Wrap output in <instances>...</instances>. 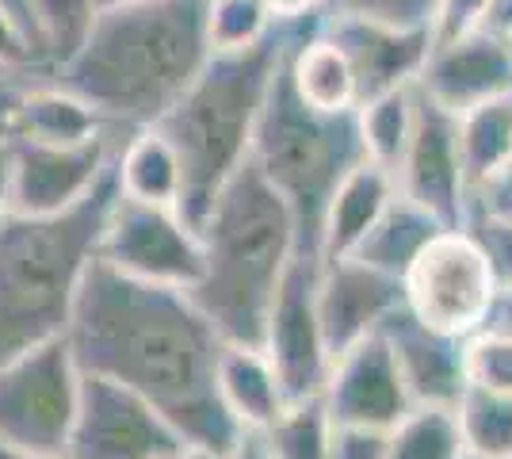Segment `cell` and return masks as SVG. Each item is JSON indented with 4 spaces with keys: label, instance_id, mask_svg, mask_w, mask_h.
Here are the masks:
<instances>
[{
    "label": "cell",
    "instance_id": "cell-1",
    "mask_svg": "<svg viewBox=\"0 0 512 459\" xmlns=\"http://www.w3.org/2000/svg\"><path fill=\"white\" fill-rule=\"evenodd\" d=\"M65 341L85 372L127 383L172 421L188 448L226 459L241 429L214 387L222 337L188 291L130 280L92 261Z\"/></svg>",
    "mask_w": 512,
    "mask_h": 459
},
{
    "label": "cell",
    "instance_id": "cell-2",
    "mask_svg": "<svg viewBox=\"0 0 512 459\" xmlns=\"http://www.w3.org/2000/svg\"><path fill=\"white\" fill-rule=\"evenodd\" d=\"M207 58V0H127L100 8L50 77L130 134L161 123Z\"/></svg>",
    "mask_w": 512,
    "mask_h": 459
},
{
    "label": "cell",
    "instance_id": "cell-3",
    "mask_svg": "<svg viewBox=\"0 0 512 459\" xmlns=\"http://www.w3.org/2000/svg\"><path fill=\"white\" fill-rule=\"evenodd\" d=\"M203 238V280L188 291L203 318L222 341L260 345L268 310L302 253L299 222L287 199L249 157L199 222Z\"/></svg>",
    "mask_w": 512,
    "mask_h": 459
},
{
    "label": "cell",
    "instance_id": "cell-4",
    "mask_svg": "<svg viewBox=\"0 0 512 459\" xmlns=\"http://www.w3.org/2000/svg\"><path fill=\"white\" fill-rule=\"evenodd\" d=\"M279 20L260 43L245 50H211L207 66L199 69L188 92L172 104V111L157 123L169 134L172 150L184 169V203L180 215L199 230L222 184L253 157V138L268 92L276 85L279 69L287 62L299 35L318 20Z\"/></svg>",
    "mask_w": 512,
    "mask_h": 459
},
{
    "label": "cell",
    "instance_id": "cell-5",
    "mask_svg": "<svg viewBox=\"0 0 512 459\" xmlns=\"http://www.w3.org/2000/svg\"><path fill=\"white\" fill-rule=\"evenodd\" d=\"M119 196L115 165L96 192L62 215L0 219V364L65 337L88 264Z\"/></svg>",
    "mask_w": 512,
    "mask_h": 459
},
{
    "label": "cell",
    "instance_id": "cell-6",
    "mask_svg": "<svg viewBox=\"0 0 512 459\" xmlns=\"http://www.w3.org/2000/svg\"><path fill=\"white\" fill-rule=\"evenodd\" d=\"M256 169L287 199L299 222L302 253L318 257V230L325 203L337 184L367 161L356 111H318L287 81V62L279 69L268 104L260 111L253 138Z\"/></svg>",
    "mask_w": 512,
    "mask_h": 459
},
{
    "label": "cell",
    "instance_id": "cell-7",
    "mask_svg": "<svg viewBox=\"0 0 512 459\" xmlns=\"http://www.w3.org/2000/svg\"><path fill=\"white\" fill-rule=\"evenodd\" d=\"M81 379L85 368L65 337L0 364V440L23 452L65 456L81 406Z\"/></svg>",
    "mask_w": 512,
    "mask_h": 459
},
{
    "label": "cell",
    "instance_id": "cell-8",
    "mask_svg": "<svg viewBox=\"0 0 512 459\" xmlns=\"http://www.w3.org/2000/svg\"><path fill=\"white\" fill-rule=\"evenodd\" d=\"M406 310L425 326L467 341L486 329L501 280L467 226H444L402 276Z\"/></svg>",
    "mask_w": 512,
    "mask_h": 459
},
{
    "label": "cell",
    "instance_id": "cell-9",
    "mask_svg": "<svg viewBox=\"0 0 512 459\" xmlns=\"http://www.w3.org/2000/svg\"><path fill=\"white\" fill-rule=\"evenodd\" d=\"M96 261L111 264L130 280L192 291L203 280V238L176 207H153L115 196L104 222Z\"/></svg>",
    "mask_w": 512,
    "mask_h": 459
},
{
    "label": "cell",
    "instance_id": "cell-10",
    "mask_svg": "<svg viewBox=\"0 0 512 459\" xmlns=\"http://www.w3.org/2000/svg\"><path fill=\"white\" fill-rule=\"evenodd\" d=\"M184 448L172 421L127 383L85 372L81 406L69 433V459H161Z\"/></svg>",
    "mask_w": 512,
    "mask_h": 459
},
{
    "label": "cell",
    "instance_id": "cell-11",
    "mask_svg": "<svg viewBox=\"0 0 512 459\" xmlns=\"http://www.w3.org/2000/svg\"><path fill=\"white\" fill-rule=\"evenodd\" d=\"M318 268L321 261L314 253H299L291 261L260 337V349L272 356L291 402L321 394L333 364L318 318Z\"/></svg>",
    "mask_w": 512,
    "mask_h": 459
},
{
    "label": "cell",
    "instance_id": "cell-12",
    "mask_svg": "<svg viewBox=\"0 0 512 459\" xmlns=\"http://www.w3.org/2000/svg\"><path fill=\"white\" fill-rule=\"evenodd\" d=\"M417 88V85H413ZM398 192L425 207L440 226H463L470 211V184L459 153V115L440 108L417 88V115L406 153L394 169Z\"/></svg>",
    "mask_w": 512,
    "mask_h": 459
},
{
    "label": "cell",
    "instance_id": "cell-13",
    "mask_svg": "<svg viewBox=\"0 0 512 459\" xmlns=\"http://www.w3.org/2000/svg\"><path fill=\"white\" fill-rule=\"evenodd\" d=\"M123 134H104L81 146H46L16 138L12 173V215H62L96 192V184L115 165V146Z\"/></svg>",
    "mask_w": 512,
    "mask_h": 459
},
{
    "label": "cell",
    "instance_id": "cell-14",
    "mask_svg": "<svg viewBox=\"0 0 512 459\" xmlns=\"http://www.w3.org/2000/svg\"><path fill=\"white\" fill-rule=\"evenodd\" d=\"M321 402L341 429H394L413 410L398 364L390 356L383 333H371L333 356Z\"/></svg>",
    "mask_w": 512,
    "mask_h": 459
},
{
    "label": "cell",
    "instance_id": "cell-15",
    "mask_svg": "<svg viewBox=\"0 0 512 459\" xmlns=\"http://www.w3.org/2000/svg\"><path fill=\"white\" fill-rule=\"evenodd\" d=\"M321 261V257H318ZM406 306V287L398 276L371 268L360 257L321 261L318 268V318L329 356L344 352L363 337L379 333L383 322Z\"/></svg>",
    "mask_w": 512,
    "mask_h": 459
},
{
    "label": "cell",
    "instance_id": "cell-16",
    "mask_svg": "<svg viewBox=\"0 0 512 459\" xmlns=\"http://www.w3.org/2000/svg\"><path fill=\"white\" fill-rule=\"evenodd\" d=\"M413 85L448 111H467L482 100L512 92V46L501 35L474 27L448 43H432L428 62Z\"/></svg>",
    "mask_w": 512,
    "mask_h": 459
},
{
    "label": "cell",
    "instance_id": "cell-17",
    "mask_svg": "<svg viewBox=\"0 0 512 459\" xmlns=\"http://www.w3.org/2000/svg\"><path fill=\"white\" fill-rule=\"evenodd\" d=\"M321 31L344 50L348 66L356 73L360 104L371 96L413 85L436 43L432 31H406V27L371 20H321Z\"/></svg>",
    "mask_w": 512,
    "mask_h": 459
},
{
    "label": "cell",
    "instance_id": "cell-18",
    "mask_svg": "<svg viewBox=\"0 0 512 459\" xmlns=\"http://www.w3.org/2000/svg\"><path fill=\"white\" fill-rule=\"evenodd\" d=\"M383 341L398 364L413 406H455L467 387L463 375V341L413 318L406 306H398L383 322Z\"/></svg>",
    "mask_w": 512,
    "mask_h": 459
},
{
    "label": "cell",
    "instance_id": "cell-19",
    "mask_svg": "<svg viewBox=\"0 0 512 459\" xmlns=\"http://www.w3.org/2000/svg\"><path fill=\"white\" fill-rule=\"evenodd\" d=\"M214 387L241 433H264L291 402L272 356L245 341H222L214 364Z\"/></svg>",
    "mask_w": 512,
    "mask_h": 459
},
{
    "label": "cell",
    "instance_id": "cell-20",
    "mask_svg": "<svg viewBox=\"0 0 512 459\" xmlns=\"http://www.w3.org/2000/svg\"><path fill=\"white\" fill-rule=\"evenodd\" d=\"M398 196V180L390 169L375 161H360L352 173L337 184L333 199L325 203L318 230V257L321 261H337L352 257L356 245L367 238V230L383 219V211Z\"/></svg>",
    "mask_w": 512,
    "mask_h": 459
},
{
    "label": "cell",
    "instance_id": "cell-21",
    "mask_svg": "<svg viewBox=\"0 0 512 459\" xmlns=\"http://www.w3.org/2000/svg\"><path fill=\"white\" fill-rule=\"evenodd\" d=\"M115 184L119 196L153 203V207H176L184 203V169L172 150L169 134L153 127H138L119 138L115 146Z\"/></svg>",
    "mask_w": 512,
    "mask_h": 459
},
{
    "label": "cell",
    "instance_id": "cell-22",
    "mask_svg": "<svg viewBox=\"0 0 512 459\" xmlns=\"http://www.w3.org/2000/svg\"><path fill=\"white\" fill-rule=\"evenodd\" d=\"M287 81L310 108L318 111H356V73L348 66L344 50L325 31L321 16L299 35V43L287 54Z\"/></svg>",
    "mask_w": 512,
    "mask_h": 459
},
{
    "label": "cell",
    "instance_id": "cell-23",
    "mask_svg": "<svg viewBox=\"0 0 512 459\" xmlns=\"http://www.w3.org/2000/svg\"><path fill=\"white\" fill-rule=\"evenodd\" d=\"M459 153L470 196L512 165V92L459 111Z\"/></svg>",
    "mask_w": 512,
    "mask_h": 459
},
{
    "label": "cell",
    "instance_id": "cell-24",
    "mask_svg": "<svg viewBox=\"0 0 512 459\" xmlns=\"http://www.w3.org/2000/svg\"><path fill=\"white\" fill-rule=\"evenodd\" d=\"M444 226L428 215L425 207H417L413 199H406L402 192L394 196V203L383 211V219L367 230V238L356 245L352 257L367 261L379 272H390V276H406L409 264L417 261V253L425 249L428 241L436 238Z\"/></svg>",
    "mask_w": 512,
    "mask_h": 459
},
{
    "label": "cell",
    "instance_id": "cell-25",
    "mask_svg": "<svg viewBox=\"0 0 512 459\" xmlns=\"http://www.w3.org/2000/svg\"><path fill=\"white\" fill-rule=\"evenodd\" d=\"M413 115H417V88L413 85L363 100L360 108H356V119H360V138L367 161H375V165H383V169L394 173L402 153H406L409 134H413Z\"/></svg>",
    "mask_w": 512,
    "mask_h": 459
},
{
    "label": "cell",
    "instance_id": "cell-26",
    "mask_svg": "<svg viewBox=\"0 0 512 459\" xmlns=\"http://www.w3.org/2000/svg\"><path fill=\"white\" fill-rule=\"evenodd\" d=\"M455 421H459V437H463L467 456H512V394L463 387L459 402H455Z\"/></svg>",
    "mask_w": 512,
    "mask_h": 459
},
{
    "label": "cell",
    "instance_id": "cell-27",
    "mask_svg": "<svg viewBox=\"0 0 512 459\" xmlns=\"http://www.w3.org/2000/svg\"><path fill=\"white\" fill-rule=\"evenodd\" d=\"M386 459H463L455 406H413L386 429Z\"/></svg>",
    "mask_w": 512,
    "mask_h": 459
},
{
    "label": "cell",
    "instance_id": "cell-28",
    "mask_svg": "<svg viewBox=\"0 0 512 459\" xmlns=\"http://www.w3.org/2000/svg\"><path fill=\"white\" fill-rule=\"evenodd\" d=\"M333 417L325 410L321 394L287 402V410L260 433L272 459H329L333 448Z\"/></svg>",
    "mask_w": 512,
    "mask_h": 459
},
{
    "label": "cell",
    "instance_id": "cell-29",
    "mask_svg": "<svg viewBox=\"0 0 512 459\" xmlns=\"http://www.w3.org/2000/svg\"><path fill=\"white\" fill-rule=\"evenodd\" d=\"M27 12L35 23V39H39L46 69H54L81 46L88 23L100 8L96 0H27Z\"/></svg>",
    "mask_w": 512,
    "mask_h": 459
},
{
    "label": "cell",
    "instance_id": "cell-30",
    "mask_svg": "<svg viewBox=\"0 0 512 459\" xmlns=\"http://www.w3.org/2000/svg\"><path fill=\"white\" fill-rule=\"evenodd\" d=\"M276 23L279 20L268 0H207L211 50H245L260 43Z\"/></svg>",
    "mask_w": 512,
    "mask_h": 459
},
{
    "label": "cell",
    "instance_id": "cell-31",
    "mask_svg": "<svg viewBox=\"0 0 512 459\" xmlns=\"http://www.w3.org/2000/svg\"><path fill=\"white\" fill-rule=\"evenodd\" d=\"M463 375L467 387L512 394V337L501 329H478L463 341Z\"/></svg>",
    "mask_w": 512,
    "mask_h": 459
},
{
    "label": "cell",
    "instance_id": "cell-32",
    "mask_svg": "<svg viewBox=\"0 0 512 459\" xmlns=\"http://www.w3.org/2000/svg\"><path fill=\"white\" fill-rule=\"evenodd\" d=\"M440 0H321V20H371L406 27V31H432Z\"/></svg>",
    "mask_w": 512,
    "mask_h": 459
},
{
    "label": "cell",
    "instance_id": "cell-33",
    "mask_svg": "<svg viewBox=\"0 0 512 459\" xmlns=\"http://www.w3.org/2000/svg\"><path fill=\"white\" fill-rule=\"evenodd\" d=\"M463 226H467L470 234L478 238V245L486 249L497 280H501V284H512V219L493 215V211H482V207H470Z\"/></svg>",
    "mask_w": 512,
    "mask_h": 459
},
{
    "label": "cell",
    "instance_id": "cell-34",
    "mask_svg": "<svg viewBox=\"0 0 512 459\" xmlns=\"http://www.w3.org/2000/svg\"><path fill=\"white\" fill-rule=\"evenodd\" d=\"M0 69L12 73H50L39 58V50L31 43V35L23 31V23L16 20V12L0 0Z\"/></svg>",
    "mask_w": 512,
    "mask_h": 459
},
{
    "label": "cell",
    "instance_id": "cell-35",
    "mask_svg": "<svg viewBox=\"0 0 512 459\" xmlns=\"http://www.w3.org/2000/svg\"><path fill=\"white\" fill-rule=\"evenodd\" d=\"M486 8H490V0H440L436 4V23H432V39L448 43L455 35L474 31L486 16Z\"/></svg>",
    "mask_w": 512,
    "mask_h": 459
},
{
    "label": "cell",
    "instance_id": "cell-36",
    "mask_svg": "<svg viewBox=\"0 0 512 459\" xmlns=\"http://www.w3.org/2000/svg\"><path fill=\"white\" fill-rule=\"evenodd\" d=\"M329 459H386V433L379 429H333Z\"/></svg>",
    "mask_w": 512,
    "mask_h": 459
},
{
    "label": "cell",
    "instance_id": "cell-37",
    "mask_svg": "<svg viewBox=\"0 0 512 459\" xmlns=\"http://www.w3.org/2000/svg\"><path fill=\"white\" fill-rule=\"evenodd\" d=\"M470 207H482V211H493V215L512 219V169H505L501 176H493L490 184H482V188L470 196Z\"/></svg>",
    "mask_w": 512,
    "mask_h": 459
},
{
    "label": "cell",
    "instance_id": "cell-38",
    "mask_svg": "<svg viewBox=\"0 0 512 459\" xmlns=\"http://www.w3.org/2000/svg\"><path fill=\"white\" fill-rule=\"evenodd\" d=\"M478 27L490 31V35H501V39H512V0H490Z\"/></svg>",
    "mask_w": 512,
    "mask_h": 459
},
{
    "label": "cell",
    "instance_id": "cell-39",
    "mask_svg": "<svg viewBox=\"0 0 512 459\" xmlns=\"http://www.w3.org/2000/svg\"><path fill=\"white\" fill-rule=\"evenodd\" d=\"M486 326L501 329V333H509V337H512V284H501V291H497V303H493L490 322H486Z\"/></svg>",
    "mask_w": 512,
    "mask_h": 459
},
{
    "label": "cell",
    "instance_id": "cell-40",
    "mask_svg": "<svg viewBox=\"0 0 512 459\" xmlns=\"http://www.w3.org/2000/svg\"><path fill=\"white\" fill-rule=\"evenodd\" d=\"M226 459H272V452H268L260 433H241V440L226 452Z\"/></svg>",
    "mask_w": 512,
    "mask_h": 459
},
{
    "label": "cell",
    "instance_id": "cell-41",
    "mask_svg": "<svg viewBox=\"0 0 512 459\" xmlns=\"http://www.w3.org/2000/svg\"><path fill=\"white\" fill-rule=\"evenodd\" d=\"M276 20H302V16H314L321 8V0H268Z\"/></svg>",
    "mask_w": 512,
    "mask_h": 459
},
{
    "label": "cell",
    "instance_id": "cell-42",
    "mask_svg": "<svg viewBox=\"0 0 512 459\" xmlns=\"http://www.w3.org/2000/svg\"><path fill=\"white\" fill-rule=\"evenodd\" d=\"M12 12H16V20L23 23V31L31 35V43H35V50H39V39H35V23H31V12H27V0H4ZM39 58H43V50H39ZM46 66V62H43Z\"/></svg>",
    "mask_w": 512,
    "mask_h": 459
},
{
    "label": "cell",
    "instance_id": "cell-43",
    "mask_svg": "<svg viewBox=\"0 0 512 459\" xmlns=\"http://www.w3.org/2000/svg\"><path fill=\"white\" fill-rule=\"evenodd\" d=\"M0 459H69V456H43V452H23V448H12L0 440Z\"/></svg>",
    "mask_w": 512,
    "mask_h": 459
},
{
    "label": "cell",
    "instance_id": "cell-44",
    "mask_svg": "<svg viewBox=\"0 0 512 459\" xmlns=\"http://www.w3.org/2000/svg\"><path fill=\"white\" fill-rule=\"evenodd\" d=\"M161 459H222V456H214V452H203V448H176V452H169V456H161Z\"/></svg>",
    "mask_w": 512,
    "mask_h": 459
},
{
    "label": "cell",
    "instance_id": "cell-45",
    "mask_svg": "<svg viewBox=\"0 0 512 459\" xmlns=\"http://www.w3.org/2000/svg\"><path fill=\"white\" fill-rule=\"evenodd\" d=\"M111 4H127V0H96V8H111Z\"/></svg>",
    "mask_w": 512,
    "mask_h": 459
},
{
    "label": "cell",
    "instance_id": "cell-46",
    "mask_svg": "<svg viewBox=\"0 0 512 459\" xmlns=\"http://www.w3.org/2000/svg\"><path fill=\"white\" fill-rule=\"evenodd\" d=\"M8 77H16V73L12 69H0V81H8Z\"/></svg>",
    "mask_w": 512,
    "mask_h": 459
},
{
    "label": "cell",
    "instance_id": "cell-47",
    "mask_svg": "<svg viewBox=\"0 0 512 459\" xmlns=\"http://www.w3.org/2000/svg\"><path fill=\"white\" fill-rule=\"evenodd\" d=\"M463 459H482V456H467V452H463ZM501 459H512V456H501Z\"/></svg>",
    "mask_w": 512,
    "mask_h": 459
},
{
    "label": "cell",
    "instance_id": "cell-48",
    "mask_svg": "<svg viewBox=\"0 0 512 459\" xmlns=\"http://www.w3.org/2000/svg\"><path fill=\"white\" fill-rule=\"evenodd\" d=\"M509 46H512V39H509Z\"/></svg>",
    "mask_w": 512,
    "mask_h": 459
},
{
    "label": "cell",
    "instance_id": "cell-49",
    "mask_svg": "<svg viewBox=\"0 0 512 459\" xmlns=\"http://www.w3.org/2000/svg\"><path fill=\"white\" fill-rule=\"evenodd\" d=\"M509 169H512V165H509Z\"/></svg>",
    "mask_w": 512,
    "mask_h": 459
}]
</instances>
